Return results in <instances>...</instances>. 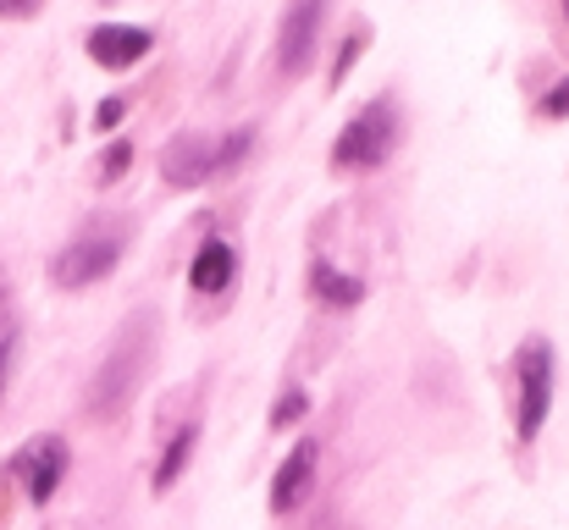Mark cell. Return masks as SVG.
I'll return each instance as SVG.
<instances>
[{
	"label": "cell",
	"mask_w": 569,
	"mask_h": 530,
	"mask_svg": "<svg viewBox=\"0 0 569 530\" xmlns=\"http://www.w3.org/2000/svg\"><path fill=\"white\" fill-rule=\"evenodd\" d=\"M122 249H128V227H122L117 216H94V221H83V227L56 249L50 282L67 288V293H72V288H94V282H106V277L117 271Z\"/></svg>",
	"instance_id": "cell-1"
},
{
	"label": "cell",
	"mask_w": 569,
	"mask_h": 530,
	"mask_svg": "<svg viewBox=\"0 0 569 530\" xmlns=\"http://www.w3.org/2000/svg\"><path fill=\"white\" fill-rule=\"evenodd\" d=\"M150 370V316H133L122 327V338L111 343L106 364L94 370L89 381V414L94 420H111L117 409H128V398L139 392V376Z\"/></svg>",
	"instance_id": "cell-2"
},
{
	"label": "cell",
	"mask_w": 569,
	"mask_h": 530,
	"mask_svg": "<svg viewBox=\"0 0 569 530\" xmlns=\"http://www.w3.org/2000/svg\"><path fill=\"white\" fill-rule=\"evenodd\" d=\"M249 144H254L249 128H232V133H221V139L183 133V139H172V150L161 156V177H167L172 188H199V182H210V177L232 172V167L249 156Z\"/></svg>",
	"instance_id": "cell-3"
},
{
	"label": "cell",
	"mask_w": 569,
	"mask_h": 530,
	"mask_svg": "<svg viewBox=\"0 0 569 530\" xmlns=\"http://www.w3.org/2000/svg\"><path fill=\"white\" fill-rule=\"evenodd\" d=\"M398 150V106L392 100H371L355 111V122L338 133L332 144V167L338 172H377Z\"/></svg>",
	"instance_id": "cell-4"
},
{
	"label": "cell",
	"mask_w": 569,
	"mask_h": 530,
	"mask_svg": "<svg viewBox=\"0 0 569 530\" xmlns=\"http://www.w3.org/2000/svg\"><path fill=\"white\" fill-rule=\"evenodd\" d=\"M553 409V343L548 338H526L515 353V437L537 442Z\"/></svg>",
	"instance_id": "cell-5"
},
{
	"label": "cell",
	"mask_w": 569,
	"mask_h": 530,
	"mask_svg": "<svg viewBox=\"0 0 569 530\" xmlns=\"http://www.w3.org/2000/svg\"><path fill=\"white\" fill-rule=\"evenodd\" d=\"M67 464H72V453H67V442H61V437H33V442L6 464V476L22 487V498H28V503H50V498H56V487L67 481Z\"/></svg>",
	"instance_id": "cell-6"
},
{
	"label": "cell",
	"mask_w": 569,
	"mask_h": 530,
	"mask_svg": "<svg viewBox=\"0 0 569 530\" xmlns=\"http://www.w3.org/2000/svg\"><path fill=\"white\" fill-rule=\"evenodd\" d=\"M321 17H327V0H288L282 11V28H277V67L293 78L316 61V39H321Z\"/></svg>",
	"instance_id": "cell-7"
},
{
	"label": "cell",
	"mask_w": 569,
	"mask_h": 530,
	"mask_svg": "<svg viewBox=\"0 0 569 530\" xmlns=\"http://www.w3.org/2000/svg\"><path fill=\"white\" fill-rule=\"evenodd\" d=\"M150 50H156V33L139 28V22H100V28H89V61L106 67V72H128Z\"/></svg>",
	"instance_id": "cell-8"
},
{
	"label": "cell",
	"mask_w": 569,
	"mask_h": 530,
	"mask_svg": "<svg viewBox=\"0 0 569 530\" xmlns=\"http://www.w3.org/2000/svg\"><path fill=\"white\" fill-rule=\"evenodd\" d=\"M316 464H321V448H316V442H299V448L277 464V476H271V514H293V509L310 498Z\"/></svg>",
	"instance_id": "cell-9"
},
{
	"label": "cell",
	"mask_w": 569,
	"mask_h": 530,
	"mask_svg": "<svg viewBox=\"0 0 569 530\" xmlns=\"http://www.w3.org/2000/svg\"><path fill=\"white\" fill-rule=\"evenodd\" d=\"M310 299L327 310H355V304H366V282L338 271L332 260H310Z\"/></svg>",
	"instance_id": "cell-10"
},
{
	"label": "cell",
	"mask_w": 569,
	"mask_h": 530,
	"mask_svg": "<svg viewBox=\"0 0 569 530\" xmlns=\"http://www.w3.org/2000/svg\"><path fill=\"white\" fill-rule=\"evenodd\" d=\"M232 271H238L232 243L204 238V243H199V254H193V266H189V288H193V293H221V288L232 282Z\"/></svg>",
	"instance_id": "cell-11"
},
{
	"label": "cell",
	"mask_w": 569,
	"mask_h": 530,
	"mask_svg": "<svg viewBox=\"0 0 569 530\" xmlns=\"http://www.w3.org/2000/svg\"><path fill=\"white\" fill-rule=\"evenodd\" d=\"M193 442H199V426H183L172 442H167V453H161V464H156V492H167V487H178V476L189 470V459H193Z\"/></svg>",
	"instance_id": "cell-12"
},
{
	"label": "cell",
	"mask_w": 569,
	"mask_h": 530,
	"mask_svg": "<svg viewBox=\"0 0 569 530\" xmlns=\"http://www.w3.org/2000/svg\"><path fill=\"white\" fill-rule=\"evenodd\" d=\"M305 409H310V398H305L299 387H288V392H282V403L271 409V431H288V426H299V420H305Z\"/></svg>",
	"instance_id": "cell-13"
},
{
	"label": "cell",
	"mask_w": 569,
	"mask_h": 530,
	"mask_svg": "<svg viewBox=\"0 0 569 530\" xmlns=\"http://www.w3.org/2000/svg\"><path fill=\"white\" fill-rule=\"evenodd\" d=\"M128 167H133V144H128V139H111L106 156H100V182H117Z\"/></svg>",
	"instance_id": "cell-14"
},
{
	"label": "cell",
	"mask_w": 569,
	"mask_h": 530,
	"mask_svg": "<svg viewBox=\"0 0 569 530\" xmlns=\"http://www.w3.org/2000/svg\"><path fill=\"white\" fill-rule=\"evenodd\" d=\"M360 44H366V28H360V33H355V39L338 50V61H332V83H343V78H349V67L360 61Z\"/></svg>",
	"instance_id": "cell-15"
},
{
	"label": "cell",
	"mask_w": 569,
	"mask_h": 530,
	"mask_svg": "<svg viewBox=\"0 0 569 530\" xmlns=\"http://www.w3.org/2000/svg\"><path fill=\"white\" fill-rule=\"evenodd\" d=\"M11 338H17V327H11V282L0 271V343H11Z\"/></svg>",
	"instance_id": "cell-16"
},
{
	"label": "cell",
	"mask_w": 569,
	"mask_h": 530,
	"mask_svg": "<svg viewBox=\"0 0 569 530\" xmlns=\"http://www.w3.org/2000/svg\"><path fill=\"white\" fill-rule=\"evenodd\" d=\"M50 0H0V17H39Z\"/></svg>",
	"instance_id": "cell-17"
},
{
	"label": "cell",
	"mask_w": 569,
	"mask_h": 530,
	"mask_svg": "<svg viewBox=\"0 0 569 530\" xmlns=\"http://www.w3.org/2000/svg\"><path fill=\"white\" fill-rule=\"evenodd\" d=\"M542 117H569V78L542 100Z\"/></svg>",
	"instance_id": "cell-18"
},
{
	"label": "cell",
	"mask_w": 569,
	"mask_h": 530,
	"mask_svg": "<svg viewBox=\"0 0 569 530\" xmlns=\"http://www.w3.org/2000/svg\"><path fill=\"white\" fill-rule=\"evenodd\" d=\"M122 111H128L122 100H106V106L94 111V122H100V128H117V122H122Z\"/></svg>",
	"instance_id": "cell-19"
},
{
	"label": "cell",
	"mask_w": 569,
	"mask_h": 530,
	"mask_svg": "<svg viewBox=\"0 0 569 530\" xmlns=\"http://www.w3.org/2000/svg\"><path fill=\"white\" fill-rule=\"evenodd\" d=\"M11 359H17V338L0 343V398H6V381H11Z\"/></svg>",
	"instance_id": "cell-20"
}]
</instances>
